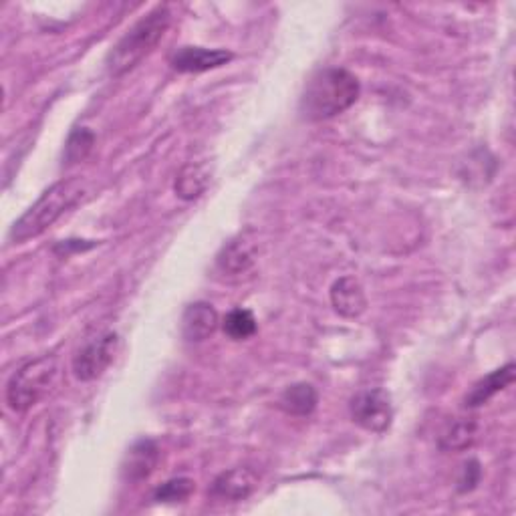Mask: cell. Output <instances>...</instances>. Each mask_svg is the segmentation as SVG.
Here are the masks:
<instances>
[{
	"mask_svg": "<svg viewBox=\"0 0 516 516\" xmlns=\"http://www.w3.org/2000/svg\"><path fill=\"white\" fill-rule=\"evenodd\" d=\"M357 77L341 67L317 71L305 85L301 113L307 121H325L347 111L359 99Z\"/></svg>",
	"mask_w": 516,
	"mask_h": 516,
	"instance_id": "6da1fadb",
	"label": "cell"
},
{
	"mask_svg": "<svg viewBox=\"0 0 516 516\" xmlns=\"http://www.w3.org/2000/svg\"><path fill=\"white\" fill-rule=\"evenodd\" d=\"M170 23L172 13L168 5H158L154 11L142 17L109 51L105 59L107 73L111 77H121L138 67L164 39Z\"/></svg>",
	"mask_w": 516,
	"mask_h": 516,
	"instance_id": "7a4b0ae2",
	"label": "cell"
},
{
	"mask_svg": "<svg viewBox=\"0 0 516 516\" xmlns=\"http://www.w3.org/2000/svg\"><path fill=\"white\" fill-rule=\"evenodd\" d=\"M83 182L79 178H69L53 184L43 196L15 222L11 228V242L23 244L45 230H49L71 206H75L83 196Z\"/></svg>",
	"mask_w": 516,
	"mask_h": 516,
	"instance_id": "3957f363",
	"label": "cell"
},
{
	"mask_svg": "<svg viewBox=\"0 0 516 516\" xmlns=\"http://www.w3.org/2000/svg\"><path fill=\"white\" fill-rule=\"evenodd\" d=\"M57 371L59 367L53 355H45L23 365L7 385V402L11 410L25 414L35 408L51 390Z\"/></svg>",
	"mask_w": 516,
	"mask_h": 516,
	"instance_id": "277c9868",
	"label": "cell"
},
{
	"mask_svg": "<svg viewBox=\"0 0 516 516\" xmlns=\"http://www.w3.org/2000/svg\"><path fill=\"white\" fill-rule=\"evenodd\" d=\"M349 414L359 428L373 434H383L394 420L392 398L385 390H379V387L363 390L351 398Z\"/></svg>",
	"mask_w": 516,
	"mask_h": 516,
	"instance_id": "5b68a950",
	"label": "cell"
},
{
	"mask_svg": "<svg viewBox=\"0 0 516 516\" xmlns=\"http://www.w3.org/2000/svg\"><path fill=\"white\" fill-rule=\"evenodd\" d=\"M117 343L119 339L111 331L87 341L73 357V375L79 381H93L101 377L105 369L113 363Z\"/></svg>",
	"mask_w": 516,
	"mask_h": 516,
	"instance_id": "8992f818",
	"label": "cell"
},
{
	"mask_svg": "<svg viewBox=\"0 0 516 516\" xmlns=\"http://www.w3.org/2000/svg\"><path fill=\"white\" fill-rule=\"evenodd\" d=\"M256 256H258L256 240L252 238V234L246 232L232 238L228 244H224V248L216 256V267L226 277H242L254 267Z\"/></svg>",
	"mask_w": 516,
	"mask_h": 516,
	"instance_id": "52a82bcc",
	"label": "cell"
},
{
	"mask_svg": "<svg viewBox=\"0 0 516 516\" xmlns=\"http://www.w3.org/2000/svg\"><path fill=\"white\" fill-rule=\"evenodd\" d=\"M160 448L154 440L142 438L134 446H129V450L123 456L121 462V478L125 482H142L152 476L160 462Z\"/></svg>",
	"mask_w": 516,
	"mask_h": 516,
	"instance_id": "ba28073f",
	"label": "cell"
},
{
	"mask_svg": "<svg viewBox=\"0 0 516 516\" xmlns=\"http://www.w3.org/2000/svg\"><path fill=\"white\" fill-rule=\"evenodd\" d=\"M258 486V476L248 466H236L232 470L222 472L210 488L212 498L224 500V502H240L246 500L254 488Z\"/></svg>",
	"mask_w": 516,
	"mask_h": 516,
	"instance_id": "9c48e42d",
	"label": "cell"
},
{
	"mask_svg": "<svg viewBox=\"0 0 516 516\" xmlns=\"http://www.w3.org/2000/svg\"><path fill=\"white\" fill-rule=\"evenodd\" d=\"M234 55L226 49H204V47H182L178 49L170 65L180 73H204L230 63Z\"/></svg>",
	"mask_w": 516,
	"mask_h": 516,
	"instance_id": "30bf717a",
	"label": "cell"
},
{
	"mask_svg": "<svg viewBox=\"0 0 516 516\" xmlns=\"http://www.w3.org/2000/svg\"><path fill=\"white\" fill-rule=\"evenodd\" d=\"M331 305L345 319H357L367 309V297L361 283L353 277H341L331 287Z\"/></svg>",
	"mask_w": 516,
	"mask_h": 516,
	"instance_id": "8fae6325",
	"label": "cell"
},
{
	"mask_svg": "<svg viewBox=\"0 0 516 516\" xmlns=\"http://www.w3.org/2000/svg\"><path fill=\"white\" fill-rule=\"evenodd\" d=\"M218 325H220V317L216 309L204 301L188 305L182 315V333L188 341H194V343L214 335Z\"/></svg>",
	"mask_w": 516,
	"mask_h": 516,
	"instance_id": "7c38bea8",
	"label": "cell"
},
{
	"mask_svg": "<svg viewBox=\"0 0 516 516\" xmlns=\"http://www.w3.org/2000/svg\"><path fill=\"white\" fill-rule=\"evenodd\" d=\"M512 381H514V365L506 363L504 367L488 373L486 377H482L480 381H476L472 385V390L464 398V406L466 408H480V406L488 404L496 394L504 392Z\"/></svg>",
	"mask_w": 516,
	"mask_h": 516,
	"instance_id": "4fadbf2b",
	"label": "cell"
},
{
	"mask_svg": "<svg viewBox=\"0 0 516 516\" xmlns=\"http://www.w3.org/2000/svg\"><path fill=\"white\" fill-rule=\"evenodd\" d=\"M317 404H319L317 390L311 383H305V381L289 385L279 400V406L285 414L299 416V418L311 416L315 412Z\"/></svg>",
	"mask_w": 516,
	"mask_h": 516,
	"instance_id": "5bb4252c",
	"label": "cell"
},
{
	"mask_svg": "<svg viewBox=\"0 0 516 516\" xmlns=\"http://www.w3.org/2000/svg\"><path fill=\"white\" fill-rule=\"evenodd\" d=\"M478 436V422L474 418H456L440 432L438 446L444 452H464Z\"/></svg>",
	"mask_w": 516,
	"mask_h": 516,
	"instance_id": "9a60e30c",
	"label": "cell"
},
{
	"mask_svg": "<svg viewBox=\"0 0 516 516\" xmlns=\"http://www.w3.org/2000/svg\"><path fill=\"white\" fill-rule=\"evenodd\" d=\"M210 184V174L200 164H188L180 170L174 190L182 200H196L200 198Z\"/></svg>",
	"mask_w": 516,
	"mask_h": 516,
	"instance_id": "2e32d148",
	"label": "cell"
},
{
	"mask_svg": "<svg viewBox=\"0 0 516 516\" xmlns=\"http://www.w3.org/2000/svg\"><path fill=\"white\" fill-rule=\"evenodd\" d=\"M95 146V134L89 127H75L67 138L65 152H63V164L65 166H75L81 164L93 150Z\"/></svg>",
	"mask_w": 516,
	"mask_h": 516,
	"instance_id": "e0dca14e",
	"label": "cell"
},
{
	"mask_svg": "<svg viewBox=\"0 0 516 516\" xmlns=\"http://www.w3.org/2000/svg\"><path fill=\"white\" fill-rule=\"evenodd\" d=\"M224 333L234 341H244L256 333V319L248 309H234L222 321Z\"/></svg>",
	"mask_w": 516,
	"mask_h": 516,
	"instance_id": "ac0fdd59",
	"label": "cell"
},
{
	"mask_svg": "<svg viewBox=\"0 0 516 516\" xmlns=\"http://www.w3.org/2000/svg\"><path fill=\"white\" fill-rule=\"evenodd\" d=\"M196 484L190 478H174L164 482L160 488H156L154 492V500L162 502V504H176V502H184L192 496Z\"/></svg>",
	"mask_w": 516,
	"mask_h": 516,
	"instance_id": "d6986e66",
	"label": "cell"
},
{
	"mask_svg": "<svg viewBox=\"0 0 516 516\" xmlns=\"http://www.w3.org/2000/svg\"><path fill=\"white\" fill-rule=\"evenodd\" d=\"M482 478V468H480V462L478 460H468L460 472V478H458V490L462 494L466 492H472L478 482Z\"/></svg>",
	"mask_w": 516,
	"mask_h": 516,
	"instance_id": "ffe728a7",
	"label": "cell"
}]
</instances>
